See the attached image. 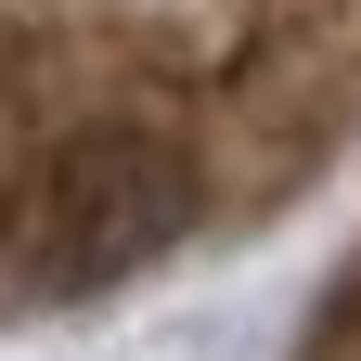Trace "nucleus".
<instances>
[{
	"label": "nucleus",
	"instance_id": "obj_1",
	"mask_svg": "<svg viewBox=\"0 0 361 361\" xmlns=\"http://www.w3.org/2000/svg\"><path fill=\"white\" fill-rule=\"evenodd\" d=\"M207 219V155L142 104L52 116L0 168V297H78L168 258Z\"/></svg>",
	"mask_w": 361,
	"mask_h": 361
}]
</instances>
